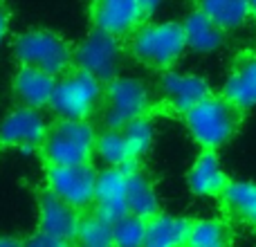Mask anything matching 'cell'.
<instances>
[{
  "instance_id": "1",
  "label": "cell",
  "mask_w": 256,
  "mask_h": 247,
  "mask_svg": "<svg viewBox=\"0 0 256 247\" xmlns=\"http://www.w3.org/2000/svg\"><path fill=\"white\" fill-rule=\"evenodd\" d=\"M130 52L140 63L153 70H168L186 52L182 22H146L130 36Z\"/></svg>"
},
{
  "instance_id": "2",
  "label": "cell",
  "mask_w": 256,
  "mask_h": 247,
  "mask_svg": "<svg viewBox=\"0 0 256 247\" xmlns=\"http://www.w3.org/2000/svg\"><path fill=\"white\" fill-rule=\"evenodd\" d=\"M14 56L25 68H34L52 76H63L74 63V50L56 32L25 30L14 40Z\"/></svg>"
},
{
  "instance_id": "3",
  "label": "cell",
  "mask_w": 256,
  "mask_h": 247,
  "mask_svg": "<svg viewBox=\"0 0 256 247\" xmlns=\"http://www.w3.org/2000/svg\"><path fill=\"white\" fill-rule=\"evenodd\" d=\"M191 137L204 150H216L234 137L240 124V110L225 97H207L184 115Z\"/></svg>"
},
{
  "instance_id": "4",
  "label": "cell",
  "mask_w": 256,
  "mask_h": 247,
  "mask_svg": "<svg viewBox=\"0 0 256 247\" xmlns=\"http://www.w3.org/2000/svg\"><path fill=\"white\" fill-rule=\"evenodd\" d=\"M94 132L88 120H58L50 128V135L43 144V155L50 166H76L88 164L94 153Z\"/></svg>"
},
{
  "instance_id": "5",
  "label": "cell",
  "mask_w": 256,
  "mask_h": 247,
  "mask_svg": "<svg viewBox=\"0 0 256 247\" xmlns=\"http://www.w3.org/2000/svg\"><path fill=\"white\" fill-rule=\"evenodd\" d=\"M104 86L88 72H68L58 79L52 99V112L58 120H88L102 104Z\"/></svg>"
},
{
  "instance_id": "6",
  "label": "cell",
  "mask_w": 256,
  "mask_h": 247,
  "mask_svg": "<svg viewBox=\"0 0 256 247\" xmlns=\"http://www.w3.org/2000/svg\"><path fill=\"white\" fill-rule=\"evenodd\" d=\"M122 61H124V48L122 38L110 36L106 32H90L84 40L74 48V66L76 70L88 72L102 84H110L120 76Z\"/></svg>"
},
{
  "instance_id": "7",
  "label": "cell",
  "mask_w": 256,
  "mask_h": 247,
  "mask_svg": "<svg viewBox=\"0 0 256 247\" xmlns=\"http://www.w3.org/2000/svg\"><path fill=\"white\" fill-rule=\"evenodd\" d=\"M104 117L108 128H124L137 117H144L150 108V92L146 84L135 76H117L104 92Z\"/></svg>"
},
{
  "instance_id": "8",
  "label": "cell",
  "mask_w": 256,
  "mask_h": 247,
  "mask_svg": "<svg viewBox=\"0 0 256 247\" xmlns=\"http://www.w3.org/2000/svg\"><path fill=\"white\" fill-rule=\"evenodd\" d=\"M99 173L90 164L76 166H50L48 168V191L61 198L74 209H86L94 204Z\"/></svg>"
},
{
  "instance_id": "9",
  "label": "cell",
  "mask_w": 256,
  "mask_h": 247,
  "mask_svg": "<svg viewBox=\"0 0 256 247\" xmlns=\"http://www.w3.org/2000/svg\"><path fill=\"white\" fill-rule=\"evenodd\" d=\"M48 135V120L43 112L34 110V108H14L0 120V144L2 146H12V148L30 153V150L43 148Z\"/></svg>"
},
{
  "instance_id": "10",
  "label": "cell",
  "mask_w": 256,
  "mask_h": 247,
  "mask_svg": "<svg viewBox=\"0 0 256 247\" xmlns=\"http://www.w3.org/2000/svg\"><path fill=\"white\" fill-rule=\"evenodd\" d=\"M92 25L94 30L124 38L132 36L146 18L140 0H92Z\"/></svg>"
},
{
  "instance_id": "11",
  "label": "cell",
  "mask_w": 256,
  "mask_h": 247,
  "mask_svg": "<svg viewBox=\"0 0 256 247\" xmlns=\"http://www.w3.org/2000/svg\"><path fill=\"white\" fill-rule=\"evenodd\" d=\"M160 92H162L164 104L171 110L182 112V115H186L200 102L212 97L207 79H202L198 74H189V72H173V70L162 76Z\"/></svg>"
},
{
  "instance_id": "12",
  "label": "cell",
  "mask_w": 256,
  "mask_h": 247,
  "mask_svg": "<svg viewBox=\"0 0 256 247\" xmlns=\"http://www.w3.org/2000/svg\"><path fill=\"white\" fill-rule=\"evenodd\" d=\"M81 220L84 218H79V209L70 207L68 202H63L61 198H56L50 191L43 194V198L38 202V232L40 234L74 243Z\"/></svg>"
},
{
  "instance_id": "13",
  "label": "cell",
  "mask_w": 256,
  "mask_h": 247,
  "mask_svg": "<svg viewBox=\"0 0 256 247\" xmlns=\"http://www.w3.org/2000/svg\"><path fill=\"white\" fill-rule=\"evenodd\" d=\"M94 207L97 216L110 222L128 216V176L120 168H104L97 178L94 191Z\"/></svg>"
},
{
  "instance_id": "14",
  "label": "cell",
  "mask_w": 256,
  "mask_h": 247,
  "mask_svg": "<svg viewBox=\"0 0 256 247\" xmlns=\"http://www.w3.org/2000/svg\"><path fill=\"white\" fill-rule=\"evenodd\" d=\"M56 84H58L56 76L48 74V72L34 70V68L20 66L18 72L14 74L12 90L20 106L34 108V110H43V108L52 106Z\"/></svg>"
},
{
  "instance_id": "15",
  "label": "cell",
  "mask_w": 256,
  "mask_h": 247,
  "mask_svg": "<svg viewBox=\"0 0 256 247\" xmlns=\"http://www.w3.org/2000/svg\"><path fill=\"white\" fill-rule=\"evenodd\" d=\"M222 97L240 112L256 106V52H243L234 61L222 88Z\"/></svg>"
},
{
  "instance_id": "16",
  "label": "cell",
  "mask_w": 256,
  "mask_h": 247,
  "mask_svg": "<svg viewBox=\"0 0 256 247\" xmlns=\"http://www.w3.org/2000/svg\"><path fill=\"white\" fill-rule=\"evenodd\" d=\"M186 182H189L191 194L198 198H216V196L225 194L230 180H227V173L216 150H202L196 158V162L189 168Z\"/></svg>"
},
{
  "instance_id": "17",
  "label": "cell",
  "mask_w": 256,
  "mask_h": 247,
  "mask_svg": "<svg viewBox=\"0 0 256 247\" xmlns=\"http://www.w3.org/2000/svg\"><path fill=\"white\" fill-rule=\"evenodd\" d=\"M94 155L108 168H120L126 176H132V173L140 171V166H137L140 160L132 155L124 130H120V128H108V130L99 132L97 142H94Z\"/></svg>"
},
{
  "instance_id": "18",
  "label": "cell",
  "mask_w": 256,
  "mask_h": 247,
  "mask_svg": "<svg viewBox=\"0 0 256 247\" xmlns=\"http://www.w3.org/2000/svg\"><path fill=\"white\" fill-rule=\"evenodd\" d=\"M182 32H184L186 50L196 54H212L225 40V30L216 25L209 16H204L200 9L191 12L189 16L182 20Z\"/></svg>"
},
{
  "instance_id": "19",
  "label": "cell",
  "mask_w": 256,
  "mask_h": 247,
  "mask_svg": "<svg viewBox=\"0 0 256 247\" xmlns=\"http://www.w3.org/2000/svg\"><path fill=\"white\" fill-rule=\"evenodd\" d=\"M191 222L180 216L158 214L146 222L144 247H186Z\"/></svg>"
},
{
  "instance_id": "20",
  "label": "cell",
  "mask_w": 256,
  "mask_h": 247,
  "mask_svg": "<svg viewBox=\"0 0 256 247\" xmlns=\"http://www.w3.org/2000/svg\"><path fill=\"white\" fill-rule=\"evenodd\" d=\"M198 9L225 32L243 27L252 16L250 0H198Z\"/></svg>"
},
{
  "instance_id": "21",
  "label": "cell",
  "mask_w": 256,
  "mask_h": 247,
  "mask_svg": "<svg viewBox=\"0 0 256 247\" xmlns=\"http://www.w3.org/2000/svg\"><path fill=\"white\" fill-rule=\"evenodd\" d=\"M128 212L144 220H150L160 214L158 191L142 171L128 176Z\"/></svg>"
},
{
  "instance_id": "22",
  "label": "cell",
  "mask_w": 256,
  "mask_h": 247,
  "mask_svg": "<svg viewBox=\"0 0 256 247\" xmlns=\"http://www.w3.org/2000/svg\"><path fill=\"white\" fill-rule=\"evenodd\" d=\"M225 209L240 222H248L256 230V184L254 182H230L220 196Z\"/></svg>"
},
{
  "instance_id": "23",
  "label": "cell",
  "mask_w": 256,
  "mask_h": 247,
  "mask_svg": "<svg viewBox=\"0 0 256 247\" xmlns=\"http://www.w3.org/2000/svg\"><path fill=\"white\" fill-rule=\"evenodd\" d=\"M232 227L220 218H200L194 220L186 236V247H232Z\"/></svg>"
},
{
  "instance_id": "24",
  "label": "cell",
  "mask_w": 256,
  "mask_h": 247,
  "mask_svg": "<svg viewBox=\"0 0 256 247\" xmlns=\"http://www.w3.org/2000/svg\"><path fill=\"white\" fill-rule=\"evenodd\" d=\"M74 247H115L112 222L102 216H88L81 220L76 232Z\"/></svg>"
},
{
  "instance_id": "25",
  "label": "cell",
  "mask_w": 256,
  "mask_h": 247,
  "mask_svg": "<svg viewBox=\"0 0 256 247\" xmlns=\"http://www.w3.org/2000/svg\"><path fill=\"white\" fill-rule=\"evenodd\" d=\"M122 130H124L128 146H130L132 155H135L137 160L150 150V146H153V140H155V126H153V122H150L148 115L132 120L130 124H126Z\"/></svg>"
},
{
  "instance_id": "26",
  "label": "cell",
  "mask_w": 256,
  "mask_h": 247,
  "mask_svg": "<svg viewBox=\"0 0 256 247\" xmlns=\"http://www.w3.org/2000/svg\"><path fill=\"white\" fill-rule=\"evenodd\" d=\"M146 222L144 218H137L132 214L124 216L122 220L112 222L115 234V247H144L146 240Z\"/></svg>"
},
{
  "instance_id": "27",
  "label": "cell",
  "mask_w": 256,
  "mask_h": 247,
  "mask_svg": "<svg viewBox=\"0 0 256 247\" xmlns=\"http://www.w3.org/2000/svg\"><path fill=\"white\" fill-rule=\"evenodd\" d=\"M25 247H74L72 243H68V240H58V238H52V236L48 234H34L32 238L25 240Z\"/></svg>"
},
{
  "instance_id": "28",
  "label": "cell",
  "mask_w": 256,
  "mask_h": 247,
  "mask_svg": "<svg viewBox=\"0 0 256 247\" xmlns=\"http://www.w3.org/2000/svg\"><path fill=\"white\" fill-rule=\"evenodd\" d=\"M7 34H9V16H7V12L0 7V45L4 43Z\"/></svg>"
},
{
  "instance_id": "29",
  "label": "cell",
  "mask_w": 256,
  "mask_h": 247,
  "mask_svg": "<svg viewBox=\"0 0 256 247\" xmlns=\"http://www.w3.org/2000/svg\"><path fill=\"white\" fill-rule=\"evenodd\" d=\"M140 4H142V9H144L146 16H150V14H155L160 7H162L164 0H140Z\"/></svg>"
},
{
  "instance_id": "30",
  "label": "cell",
  "mask_w": 256,
  "mask_h": 247,
  "mask_svg": "<svg viewBox=\"0 0 256 247\" xmlns=\"http://www.w3.org/2000/svg\"><path fill=\"white\" fill-rule=\"evenodd\" d=\"M0 247H25V243L12 236H0Z\"/></svg>"
},
{
  "instance_id": "31",
  "label": "cell",
  "mask_w": 256,
  "mask_h": 247,
  "mask_svg": "<svg viewBox=\"0 0 256 247\" xmlns=\"http://www.w3.org/2000/svg\"><path fill=\"white\" fill-rule=\"evenodd\" d=\"M250 4H252V14H256V0H250Z\"/></svg>"
},
{
  "instance_id": "32",
  "label": "cell",
  "mask_w": 256,
  "mask_h": 247,
  "mask_svg": "<svg viewBox=\"0 0 256 247\" xmlns=\"http://www.w3.org/2000/svg\"><path fill=\"white\" fill-rule=\"evenodd\" d=\"M252 16H254V22H256V14H252Z\"/></svg>"
}]
</instances>
